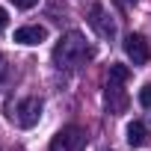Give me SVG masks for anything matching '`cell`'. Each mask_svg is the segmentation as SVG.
Wrapping results in <instances>:
<instances>
[{
    "label": "cell",
    "mask_w": 151,
    "mask_h": 151,
    "mask_svg": "<svg viewBox=\"0 0 151 151\" xmlns=\"http://www.w3.org/2000/svg\"><path fill=\"white\" fill-rule=\"evenodd\" d=\"M145 139H148L145 124H142V122H130V124H127V145L139 148V145H145Z\"/></svg>",
    "instance_id": "8"
},
{
    "label": "cell",
    "mask_w": 151,
    "mask_h": 151,
    "mask_svg": "<svg viewBox=\"0 0 151 151\" xmlns=\"http://www.w3.org/2000/svg\"><path fill=\"white\" fill-rule=\"evenodd\" d=\"M86 148V130L77 124L62 127L53 139H50V151H83Z\"/></svg>",
    "instance_id": "3"
},
{
    "label": "cell",
    "mask_w": 151,
    "mask_h": 151,
    "mask_svg": "<svg viewBox=\"0 0 151 151\" xmlns=\"http://www.w3.org/2000/svg\"><path fill=\"white\" fill-rule=\"evenodd\" d=\"M124 53L133 65H148V59H151V47H148L145 36H139V33H130L124 39Z\"/></svg>",
    "instance_id": "5"
},
{
    "label": "cell",
    "mask_w": 151,
    "mask_h": 151,
    "mask_svg": "<svg viewBox=\"0 0 151 151\" xmlns=\"http://www.w3.org/2000/svg\"><path fill=\"white\" fill-rule=\"evenodd\" d=\"M89 24H92V30H95L101 39H113V36H116V21H113V15H110L101 3H95V6L89 9Z\"/></svg>",
    "instance_id": "4"
},
{
    "label": "cell",
    "mask_w": 151,
    "mask_h": 151,
    "mask_svg": "<svg viewBox=\"0 0 151 151\" xmlns=\"http://www.w3.org/2000/svg\"><path fill=\"white\" fill-rule=\"evenodd\" d=\"M9 71H12L9 56H6V53H0V83H6V80H9Z\"/></svg>",
    "instance_id": "10"
},
{
    "label": "cell",
    "mask_w": 151,
    "mask_h": 151,
    "mask_svg": "<svg viewBox=\"0 0 151 151\" xmlns=\"http://www.w3.org/2000/svg\"><path fill=\"white\" fill-rule=\"evenodd\" d=\"M124 3H136V0H124Z\"/></svg>",
    "instance_id": "14"
},
{
    "label": "cell",
    "mask_w": 151,
    "mask_h": 151,
    "mask_svg": "<svg viewBox=\"0 0 151 151\" xmlns=\"http://www.w3.org/2000/svg\"><path fill=\"white\" fill-rule=\"evenodd\" d=\"M92 56V47L86 45V36L77 33V30H71L65 36H59L56 47H53V62L59 68H77L80 62H86Z\"/></svg>",
    "instance_id": "1"
},
{
    "label": "cell",
    "mask_w": 151,
    "mask_h": 151,
    "mask_svg": "<svg viewBox=\"0 0 151 151\" xmlns=\"http://www.w3.org/2000/svg\"><path fill=\"white\" fill-rule=\"evenodd\" d=\"M9 119L18 124V127H33V124H39V119H42V98H36V95H30V98H21L18 104H9Z\"/></svg>",
    "instance_id": "2"
},
{
    "label": "cell",
    "mask_w": 151,
    "mask_h": 151,
    "mask_svg": "<svg viewBox=\"0 0 151 151\" xmlns=\"http://www.w3.org/2000/svg\"><path fill=\"white\" fill-rule=\"evenodd\" d=\"M107 104H110L113 113H122V110L127 107V98H124V92H122V83H110V80H107Z\"/></svg>",
    "instance_id": "7"
},
{
    "label": "cell",
    "mask_w": 151,
    "mask_h": 151,
    "mask_svg": "<svg viewBox=\"0 0 151 151\" xmlns=\"http://www.w3.org/2000/svg\"><path fill=\"white\" fill-rule=\"evenodd\" d=\"M139 104H142L145 110H151V83H145V86L139 89Z\"/></svg>",
    "instance_id": "11"
},
{
    "label": "cell",
    "mask_w": 151,
    "mask_h": 151,
    "mask_svg": "<svg viewBox=\"0 0 151 151\" xmlns=\"http://www.w3.org/2000/svg\"><path fill=\"white\" fill-rule=\"evenodd\" d=\"M0 151H6V148H3V145H0ZM18 151H21V148H18Z\"/></svg>",
    "instance_id": "15"
},
{
    "label": "cell",
    "mask_w": 151,
    "mask_h": 151,
    "mask_svg": "<svg viewBox=\"0 0 151 151\" xmlns=\"http://www.w3.org/2000/svg\"><path fill=\"white\" fill-rule=\"evenodd\" d=\"M45 39H47V30L42 24H30V27L15 30V42L18 45H42Z\"/></svg>",
    "instance_id": "6"
},
{
    "label": "cell",
    "mask_w": 151,
    "mask_h": 151,
    "mask_svg": "<svg viewBox=\"0 0 151 151\" xmlns=\"http://www.w3.org/2000/svg\"><path fill=\"white\" fill-rule=\"evenodd\" d=\"M127 77H130V71H127V65H122V62H113L110 65V83H127Z\"/></svg>",
    "instance_id": "9"
},
{
    "label": "cell",
    "mask_w": 151,
    "mask_h": 151,
    "mask_svg": "<svg viewBox=\"0 0 151 151\" xmlns=\"http://www.w3.org/2000/svg\"><path fill=\"white\" fill-rule=\"evenodd\" d=\"M6 24H9V15H6V9H3V6H0V30H3Z\"/></svg>",
    "instance_id": "13"
},
{
    "label": "cell",
    "mask_w": 151,
    "mask_h": 151,
    "mask_svg": "<svg viewBox=\"0 0 151 151\" xmlns=\"http://www.w3.org/2000/svg\"><path fill=\"white\" fill-rule=\"evenodd\" d=\"M12 3H15L18 9H33V6L39 3V0H12Z\"/></svg>",
    "instance_id": "12"
}]
</instances>
